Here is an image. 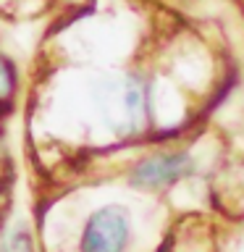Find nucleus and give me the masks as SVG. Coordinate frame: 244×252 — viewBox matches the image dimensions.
Returning <instances> with one entry per match:
<instances>
[{"label": "nucleus", "instance_id": "7ed1b4c3", "mask_svg": "<svg viewBox=\"0 0 244 252\" xmlns=\"http://www.w3.org/2000/svg\"><path fill=\"white\" fill-rule=\"evenodd\" d=\"M145 87L142 82H129L126 84V110H129V118L131 124L137 126L142 124V118H145Z\"/></svg>", "mask_w": 244, "mask_h": 252}, {"label": "nucleus", "instance_id": "f257e3e1", "mask_svg": "<svg viewBox=\"0 0 244 252\" xmlns=\"http://www.w3.org/2000/svg\"><path fill=\"white\" fill-rule=\"evenodd\" d=\"M129 242V220L118 208L97 210L82 236V252H123Z\"/></svg>", "mask_w": 244, "mask_h": 252}, {"label": "nucleus", "instance_id": "39448f33", "mask_svg": "<svg viewBox=\"0 0 244 252\" xmlns=\"http://www.w3.org/2000/svg\"><path fill=\"white\" fill-rule=\"evenodd\" d=\"M8 252H34L29 234L24 231V228H19V231L11 236V242H8Z\"/></svg>", "mask_w": 244, "mask_h": 252}, {"label": "nucleus", "instance_id": "20e7f679", "mask_svg": "<svg viewBox=\"0 0 244 252\" xmlns=\"http://www.w3.org/2000/svg\"><path fill=\"white\" fill-rule=\"evenodd\" d=\"M13 90H16V74H13V66L8 63L5 58H0V102H5L13 97Z\"/></svg>", "mask_w": 244, "mask_h": 252}, {"label": "nucleus", "instance_id": "f03ea898", "mask_svg": "<svg viewBox=\"0 0 244 252\" xmlns=\"http://www.w3.org/2000/svg\"><path fill=\"white\" fill-rule=\"evenodd\" d=\"M192 173V158L186 153H163L142 160L131 171V184L142 189H163Z\"/></svg>", "mask_w": 244, "mask_h": 252}]
</instances>
